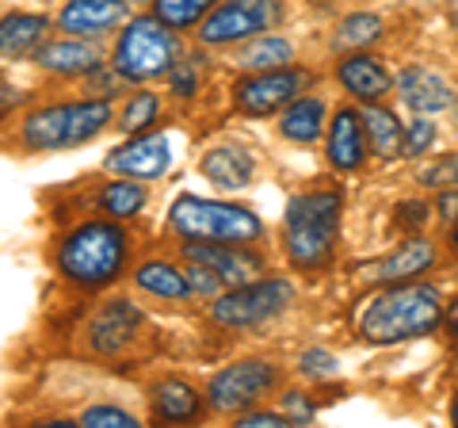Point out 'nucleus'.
<instances>
[{
    "instance_id": "22",
    "label": "nucleus",
    "mask_w": 458,
    "mask_h": 428,
    "mask_svg": "<svg viewBox=\"0 0 458 428\" xmlns=\"http://www.w3.org/2000/svg\"><path fill=\"white\" fill-rule=\"evenodd\" d=\"M47 31H50V20L35 16V12H16V16H4V23H0V54H4L8 62L27 58L31 50L42 47Z\"/></svg>"
},
{
    "instance_id": "25",
    "label": "nucleus",
    "mask_w": 458,
    "mask_h": 428,
    "mask_svg": "<svg viewBox=\"0 0 458 428\" xmlns=\"http://www.w3.org/2000/svg\"><path fill=\"white\" fill-rule=\"evenodd\" d=\"M363 131H367L370 153L382 157V161H390V157L405 153V131H401V123L394 119V111H386L378 104H367V111H363Z\"/></svg>"
},
{
    "instance_id": "6",
    "label": "nucleus",
    "mask_w": 458,
    "mask_h": 428,
    "mask_svg": "<svg viewBox=\"0 0 458 428\" xmlns=\"http://www.w3.org/2000/svg\"><path fill=\"white\" fill-rule=\"evenodd\" d=\"M291 303H294L291 279H252L214 298L210 321L222 325V330H252V325H264L276 313H283Z\"/></svg>"
},
{
    "instance_id": "7",
    "label": "nucleus",
    "mask_w": 458,
    "mask_h": 428,
    "mask_svg": "<svg viewBox=\"0 0 458 428\" xmlns=\"http://www.w3.org/2000/svg\"><path fill=\"white\" fill-rule=\"evenodd\" d=\"M279 371L267 360H237L222 367L207 387V406L214 413H245L252 409L267 390H276Z\"/></svg>"
},
{
    "instance_id": "9",
    "label": "nucleus",
    "mask_w": 458,
    "mask_h": 428,
    "mask_svg": "<svg viewBox=\"0 0 458 428\" xmlns=\"http://www.w3.org/2000/svg\"><path fill=\"white\" fill-rule=\"evenodd\" d=\"M310 84V73L294 65H283V69H264V73H249L245 81L233 89V104L241 116H252V119H264L271 111H279L286 104H294L298 92Z\"/></svg>"
},
{
    "instance_id": "18",
    "label": "nucleus",
    "mask_w": 458,
    "mask_h": 428,
    "mask_svg": "<svg viewBox=\"0 0 458 428\" xmlns=\"http://www.w3.org/2000/svg\"><path fill=\"white\" fill-rule=\"evenodd\" d=\"M35 58H38L42 69H50V73H57V77H89L104 65L99 50L89 47V42L77 39V35H69L62 42H47V47L35 50Z\"/></svg>"
},
{
    "instance_id": "19",
    "label": "nucleus",
    "mask_w": 458,
    "mask_h": 428,
    "mask_svg": "<svg viewBox=\"0 0 458 428\" xmlns=\"http://www.w3.org/2000/svg\"><path fill=\"white\" fill-rule=\"evenodd\" d=\"M432 264H436V245H432V241L409 237V241H401V245L386 256V261H378L375 268H370V279H378V283H405V279L424 276Z\"/></svg>"
},
{
    "instance_id": "12",
    "label": "nucleus",
    "mask_w": 458,
    "mask_h": 428,
    "mask_svg": "<svg viewBox=\"0 0 458 428\" xmlns=\"http://www.w3.org/2000/svg\"><path fill=\"white\" fill-rule=\"evenodd\" d=\"M328 165L340 168V173H355L367 161V131H363V116L352 107H340L333 119H328V141H325Z\"/></svg>"
},
{
    "instance_id": "36",
    "label": "nucleus",
    "mask_w": 458,
    "mask_h": 428,
    "mask_svg": "<svg viewBox=\"0 0 458 428\" xmlns=\"http://www.w3.org/2000/svg\"><path fill=\"white\" fill-rule=\"evenodd\" d=\"M298 371L310 375V379H333L336 375V355L321 352V348H310V352H302V364H298Z\"/></svg>"
},
{
    "instance_id": "15",
    "label": "nucleus",
    "mask_w": 458,
    "mask_h": 428,
    "mask_svg": "<svg viewBox=\"0 0 458 428\" xmlns=\"http://www.w3.org/2000/svg\"><path fill=\"white\" fill-rule=\"evenodd\" d=\"M69 116H73V104L35 107L20 126V141L27 150H35V153L69 150Z\"/></svg>"
},
{
    "instance_id": "5",
    "label": "nucleus",
    "mask_w": 458,
    "mask_h": 428,
    "mask_svg": "<svg viewBox=\"0 0 458 428\" xmlns=\"http://www.w3.org/2000/svg\"><path fill=\"white\" fill-rule=\"evenodd\" d=\"M176 62H180V39L157 16H138L126 23L111 54V69L134 84L168 73Z\"/></svg>"
},
{
    "instance_id": "20",
    "label": "nucleus",
    "mask_w": 458,
    "mask_h": 428,
    "mask_svg": "<svg viewBox=\"0 0 458 428\" xmlns=\"http://www.w3.org/2000/svg\"><path fill=\"white\" fill-rule=\"evenodd\" d=\"M199 168H203V176L210 184H218L225 192H237V188H249L252 184L256 161L245 146H214L203 161H199Z\"/></svg>"
},
{
    "instance_id": "30",
    "label": "nucleus",
    "mask_w": 458,
    "mask_h": 428,
    "mask_svg": "<svg viewBox=\"0 0 458 428\" xmlns=\"http://www.w3.org/2000/svg\"><path fill=\"white\" fill-rule=\"evenodd\" d=\"M375 39H382V20L370 16V12H355V16H348L336 27L333 47L336 50H360V47H370Z\"/></svg>"
},
{
    "instance_id": "31",
    "label": "nucleus",
    "mask_w": 458,
    "mask_h": 428,
    "mask_svg": "<svg viewBox=\"0 0 458 428\" xmlns=\"http://www.w3.org/2000/svg\"><path fill=\"white\" fill-rule=\"evenodd\" d=\"M157 116H161V99H157L153 92H138V96L126 99V107L119 116V131L123 134H141L157 123Z\"/></svg>"
},
{
    "instance_id": "4",
    "label": "nucleus",
    "mask_w": 458,
    "mask_h": 428,
    "mask_svg": "<svg viewBox=\"0 0 458 428\" xmlns=\"http://www.w3.org/2000/svg\"><path fill=\"white\" fill-rule=\"evenodd\" d=\"M168 226L183 241H222V245L264 241V222L249 207L222 203V199H203V195H180L168 207Z\"/></svg>"
},
{
    "instance_id": "8",
    "label": "nucleus",
    "mask_w": 458,
    "mask_h": 428,
    "mask_svg": "<svg viewBox=\"0 0 458 428\" xmlns=\"http://www.w3.org/2000/svg\"><path fill=\"white\" fill-rule=\"evenodd\" d=\"M276 20H279L276 0H225V4L210 8V16L199 27V39L207 47H229V42H245L260 35Z\"/></svg>"
},
{
    "instance_id": "2",
    "label": "nucleus",
    "mask_w": 458,
    "mask_h": 428,
    "mask_svg": "<svg viewBox=\"0 0 458 428\" xmlns=\"http://www.w3.org/2000/svg\"><path fill=\"white\" fill-rule=\"evenodd\" d=\"M340 210H344V195L333 188L291 195L283 214V249L298 272H318V268L333 261Z\"/></svg>"
},
{
    "instance_id": "40",
    "label": "nucleus",
    "mask_w": 458,
    "mask_h": 428,
    "mask_svg": "<svg viewBox=\"0 0 458 428\" xmlns=\"http://www.w3.org/2000/svg\"><path fill=\"white\" fill-rule=\"evenodd\" d=\"M397 210H401V222H405V226H409V222H412V226H420V222L428 218V214H424L428 207H424V203H401Z\"/></svg>"
},
{
    "instance_id": "43",
    "label": "nucleus",
    "mask_w": 458,
    "mask_h": 428,
    "mask_svg": "<svg viewBox=\"0 0 458 428\" xmlns=\"http://www.w3.org/2000/svg\"><path fill=\"white\" fill-rule=\"evenodd\" d=\"M451 241H454V249H458V226H454V237Z\"/></svg>"
},
{
    "instance_id": "42",
    "label": "nucleus",
    "mask_w": 458,
    "mask_h": 428,
    "mask_svg": "<svg viewBox=\"0 0 458 428\" xmlns=\"http://www.w3.org/2000/svg\"><path fill=\"white\" fill-rule=\"evenodd\" d=\"M451 417H454V424H458V398H454V406H451Z\"/></svg>"
},
{
    "instance_id": "1",
    "label": "nucleus",
    "mask_w": 458,
    "mask_h": 428,
    "mask_svg": "<svg viewBox=\"0 0 458 428\" xmlns=\"http://www.w3.org/2000/svg\"><path fill=\"white\" fill-rule=\"evenodd\" d=\"M443 295L432 283H394L390 291L375 295L360 313V333L370 345H401V340L428 337L443 321Z\"/></svg>"
},
{
    "instance_id": "14",
    "label": "nucleus",
    "mask_w": 458,
    "mask_h": 428,
    "mask_svg": "<svg viewBox=\"0 0 458 428\" xmlns=\"http://www.w3.org/2000/svg\"><path fill=\"white\" fill-rule=\"evenodd\" d=\"M397 96H401V104L409 111H417V116H436V111H447L454 104V89L424 65H409L405 73L397 77Z\"/></svg>"
},
{
    "instance_id": "35",
    "label": "nucleus",
    "mask_w": 458,
    "mask_h": 428,
    "mask_svg": "<svg viewBox=\"0 0 458 428\" xmlns=\"http://www.w3.org/2000/svg\"><path fill=\"white\" fill-rule=\"evenodd\" d=\"M436 141V123L432 119H412V126L405 131V157H420L432 150Z\"/></svg>"
},
{
    "instance_id": "11",
    "label": "nucleus",
    "mask_w": 458,
    "mask_h": 428,
    "mask_svg": "<svg viewBox=\"0 0 458 428\" xmlns=\"http://www.w3.org/2000/svg\"><path fill=\"white\" fill-rule=\"evenodd\" d=\"M172 165V138L168 134H138L134 141H123L119 150L107 153L104 168L119 176H134V180H157L165 176Z\"/></svg>"
},
{
    "instance_id": "41",
    "label": "nucleus",
    "mask_w": 458,
    "mask_h": 428,
    "mask_svg": "<svg viewBox=\"0 0 458 428\" xmlns=\"http://www.w3.org/2000/svg\"><path fill=\"white\" fill-rule=\"evenodd\" d=\"M443 321H447V333L458 340V298H454V303L447 306V313H443Z\"/></svg>"
},
{
    "instance_id": "28",
    "label": "nucleus",
    "mask_w": 458,
    "mask_h": 428,
    "mask_svg": "<svg viewBox=\"0 0 458 428\" xmlns=\"http://www.w3.org/2000/svg\"><path fill=\"white\" fill-rule=\"evenodd\" d=\"M141 207H146V188L134 184V176L114 180L99 192V210H107L111 218H134V214H141Z\"/></svg>"
},
{
    "instance_id": "17",
    "label": "nucleus",
    "mask_w": 458,
    "mask_h": 428,
    "mask_svg": "<svg viewBox=\"0 0 458 428\" xmlns=\"http://www.w3.org/2000/svg\"><path fill=\"white\" fill-rule=\"evenodd\" d=\"M138 330H141L138 306L126 303V298H114V303H107L104 310H99V318L92 321V348L111 355V352L131 345V340L138 337Z\"/></svg>"
},
{
    "instance_id": "32",
    "label": "nucleus",
    "mask_w": 458,
    "mask_h": 428,
    "mask_svg": "<svg viewBox=\"0 0 458 428\" xmlns=\"http://www.w3.org/2000/svg\"><path fill=\"white\" fill-rule=\"evenodd\" d=\"M81 424H89V428H134L138 417L119 409V406H92V409L81 413Z\"/></svg>"
},
{
    "instance_id": "27",
    "label": "nucleus",
    "mask_w": 458,
    "mask_h": 428,
    "mask_svg": "<svg viewBox=\"0 0 458 428\" xmlns=\"http://www.w3.org/2000/svg\"><path fill=\"white\" fill-rule=\"evenodd\" d=\"M111 119H114V111L107 99H81V104H73V116H69V146L92 141Z\"/></svg>"
},
{
    "instance_id": "3",
    "label": "nucleus",
    "mask_w": 458,
    "mask_h": 428,
    "mask_svg": "<svg viewBox=\"0 0 458 428\" xmlns=\"http://www.w3.org/2000/svg\"><path fill=\"white\" fill-rule=\"evenodd\" d=\"M131 256V237L114 222H81L62 245H57V272L77 287H104L119 279Z\"/></svg>"
},
{
    "instance_id": "26",
    "label": "nucleus",
    "mask_w": 458,
    "mask_h": 428,
    "mask_svg": "<svg viewBox=\"0 0 458 428\" xmlns=\"http://www.w3.org/2000/svg\"><path fill=\"white\" fill-rule=\"evenodd\" d=\"M294 62V47L279 35H267V39H256L252 47L241 50L237 65L249 69V73H264V69H283Z\"/></svg>"
},
{
    "instance_id": "16",
    "label": "nucleus",
    "mask_w": 458,
    "mask_h": 428,
    "mask_svg": "<svg viewBox=\"0 0 458 428\" xmlns=\"http://www.w3.org/2000/svg\"><path fill=\"white\" fill-rule=\"evenodd\" d=\"M336 81L344 84V92H352L355 99H363V104H375V99H382L394 89L390 69H386L378 58H370V54H352V58H344L336 65Z\"/></svg>"
},
{
    "instance_id": "29",
    "label": "nucleus",
    "mask_w": 458,
    "mask_h": 428,
    "mask_svg": "<svg viewBox=\"0 0 458 428\" xmlns=\"http://www.w3.org/2000/svg\"><path fill=\"white\" fill-rule=\"evenodd\" d=\"M214 8V0H153V16L168 23L172 31H183L199 20H207Z\"/></svg>"
},
{
    "instance_id": "33",
    "label": "nucleus",
    "mask_w": 458,
    "mask_h": 428,
    "mask_svg": "<svg viewBox=\"0 0 458 428\" xmlns=\"http://www.w3.org/2000/svg\"><path fill=\"white\" fill-rule=\"evenodd\" d=\"M420 184H428V188H458V153L428 165L420 173Z\"/></svg>"
},
{
    "instance_id": "34",
    "label": "nucleus",
    "mask_w": 458,
    "mask_h": 428,
    "mask_svg": "<svg viewBox=\"0 0 458 428\" xmlns=\"http://www.w3.org/2000/svg\"><path fill=\"white\" fill-rule=\"evenodd\" d=\"M168 84H172V92L176 96H195V89H199V62L180 58L176 65L168 69Z\"/></svg>"
},
{
    "instance_id": "23",
    "label": "nucleus",
    "mask_w": 458,
    "mask_h": 428,
    "mask_svg": "<svg viewBox=\"0 0 458 428\" xmlns=\"http://www.w3.org/2000/svg\"><path fill=\"white\" fill-rule=\"evenodd\" d=\"M328 107L321 96H298L294 104L283 107V119H279V131L291 138V141H318L325 131V119Z\"/></svg>"
},
{
    "instance_id": "37",
    "label": "nucleus",
    "mask_w": 458,
    "mask_h": 428,
    "mask_svg": "<svg viewBox=\"0 0 458 428\" xmlns=\"http://www.w3.org/2000/svg\"><path fill=\"white\" fill-rule=\"evenodd\" d=\"M283 424H294L286 413H276V409H245L237 417V428H283Z\"/></svg>"
},
{
    "instance_id": "24",
    "label": "nucleus",
    "mask_w": 458,
    "mask_h": 428,
    "mask_svg": "<svg viewBox=\"0 0 458 428\" xmlns=\"http://www.w3.org/2000/svg\"><path fill=\"white\" fill-rule=\"evenodd\" d=\"M134 283L141 291H149L157 298H172V303H183L191 298V283H188V268H176L168 261H146L134 272Z\"/></svg>"
},
{
    "instance_id": "39",
    "label": "nucleus",
    "mask_w": 458,
    "mask_h": 428,
    "mask_svg": "<svg viewBox=\"0 0 458 428\" xmlns=\"http://www.w3.org/2000/svg\"><path fill=\"white\" fill-rule=\"evenodd\" d=\"M436 214L443 222H458V188H443V195L436 199Z\"/></svg>"
},
{
    "instance_id": "10",
    "label": "nucleus",
    "mask_w": 458,
    "mask_h": 428,
    "mask_svg": "<svg viewBox=\"0 0 458 428\" xmlns=\"http://www.w3.org/2000/svg\"><path fill=\"white\" fill-rule=\"evenodd\" d=\"M183 256L195 264L210 268L222 279V287H241V283L260 279L264 272V256L252 253L249 245H222V241H183Z\"/></svg>"
},
{
    "instance_id": "21",
    "label": "nucleus",
    "mask_w": 458,
    "mask_h": 428,
    "mask_svg": "<svg viewBox=\"0 0 458 428\" xmlns=\"http://www.w3.org/2000/svg\"><path fill=\"white\" fill-rule=\"evenodd\" d=\"M149 406H153L157 421L176 424V421H195L199 413H203V398L183 379H161V382H153V390H149Z\"/></svg>"
},
{
    "instance_id": "38",
    "label": "nucleus",
    "mask_w": 458,
    "mask_h": 428,
    "mask_svg": "<svg viewBox=\"0 0 458 428\" xmlns=\"http://www.w3.org/2000/svg\"><path fill=\"white\" fill-rule=\"evenodd\" d=\"M283 413L294 424H310L313 421V402H310L302 390H291V394H283Z\"/></svg>"
},
{
    "instance_id": "13",
    "label": "nucleus",
    "mask_w": 458,
    "mask_h": 428,
    "mask_svg": "<svg viewBox=\"0 0 458 428\" xmlns=\"http://www.w3.org/2000/svg\"><path fill=\"white\" fill-rule=\"evenodd\" d=\"M123 20H126V0H65V8L57 12V27L77 39L104 35Z\"/></svg>"
}]
</instances>
